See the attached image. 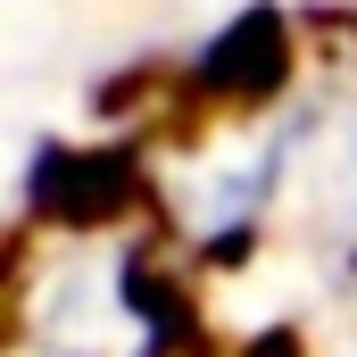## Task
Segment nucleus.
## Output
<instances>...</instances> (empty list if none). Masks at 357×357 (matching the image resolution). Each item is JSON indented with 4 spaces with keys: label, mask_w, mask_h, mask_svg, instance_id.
<instances>
[{
    "label": "nucleus",
    "mask_w": 357,
    "mask_h": 357,
    "mask_svg": "<svg viewBox=\"0 0 357 357\" xmlns=\"http://www.w3.org/2000/svg\"><path fill=\"white\" fill-rule=\"evenodd\" d=\"M291 208H299V225H307L324 274H333L341 291H357V108L333 125V133H307Z\"/></svg>",
    "instance_id": "f257e3e1"
},
{
    "label": "nucleus",
    "mask_w": 357,
    "mask_h": 357,
    "mask_svg": "<svg viewBox=\"0 0 357 357\" xmlns=\"http://www.w3.org/2000/svg\"><path fill=\"white\" fill-rule=\"evenodd\" d=\"M341 357H357V333H349V341H341Z\"/></svg>",
    "instance_id": "f03ea898"
}]
</instances>
